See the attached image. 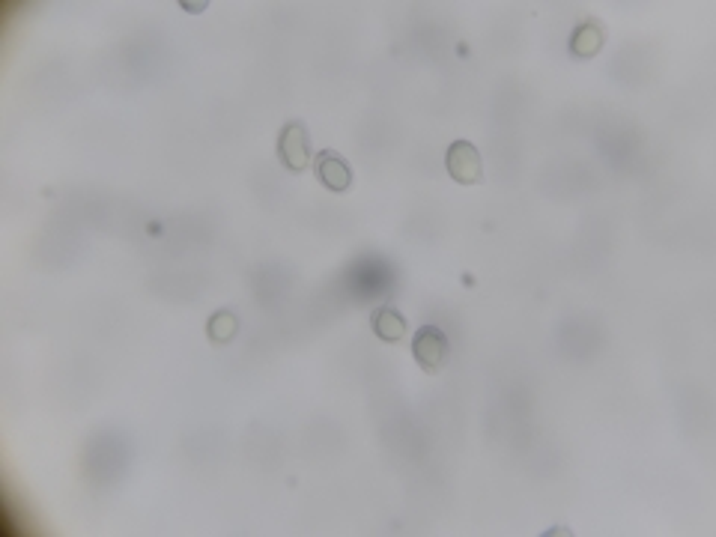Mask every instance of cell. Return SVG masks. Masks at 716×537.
<instances>
[{
    "label": "cell",
    "instance_id": "cell-4",
    "mask_svg": "<svg viewBox=\"0 0 716 537\" xmlns=\"http://www.w3.org/2000/svg\"><path fill=\"white\" fill-rule=\"evenodd\" d=\"M314 171H317V179H320L329 191H335V194H344V191L353 185V168H350V162H347L341 153H335V150H323V153L317 156V162H314Z\"/></svg>",
    "mask_w": 716,
    "mask_h": 537
},
{
    "label": "cell",
    "instance_id": "cell-7",
    "mask_svg": "<svg viewBox=\"0 0 716 537\" xmlns=\"http://www.w3.org/2000/svg\"><path fill=\"white\" fill-rule=\"evenodd\" d=\"M206 335L212 344H230L239 335V317L233 311H215L206 323Z\"/></svg>",
    "mask_w": 716,
    "mask_h": 537
},
{
    "label": "cell",
    "instance_id": "cell-3",
    "mask_svg": "<svg viewBox=\"0 0 716 537\" xmlns=\"http://www.w3.org/2000/svg\"><path fill=\"white\" fill-rule=\"evenodd\" d=\"M448 177L460 185H478L484 182V159L472 141H454L445 153Z\"/></svg>",
    "mask_w": 716,
    "mask_h": 537
},
{
    "label": "cell",
    "instance_id": "cell-6",
    "mask_svg": "<svg viewBox=\"0 0 716 537\" xmlns=\"http://www.w3.org/2000/svg\"><path fill=\"white\" fill-rule=\"evenodd\" d=\"M370 329H373V335H376L379 341H385V344H400V341H406V317H403L397 308H388V305L376 308L373 317H370Z\"/></svg>",
    "mask_w": 716,
    "mask_h": 537
},
{
    "label": "cell",
    "instance_id": "cell-5",
    "mask_svg": "<svg viewBox=\"0 0 716 537\" xmlns=\"http://www.w3.org/2000/svg\"><path fill=\"white\" fill-rule=\"evenodd\" d=\"M603 45H606V27H603V21H597V18L582 21V24L573 30V36H570V54L579 57V60L597 57Z\"/></svg>",
    "mask_w": 716,
    "mask_h": 537
},
{
    "label": "cell",
    "instance_id": "cell-1",
    "mask_svg": "<svg viewBox=\"0 0 716 537\" xmlns=\"http://www.w3.org/2000/svg\"><path fill=\"white\" fill-rule=\"evenodd\" d=\"M278 159L290 174H305L311 168V138L305 123L293 120L278 135Z\"/></svg>",
    "mask_w": 716,
    "mask_h": 537
},
{
    "label": "cell",
    "instance_id": "cell-2",
    "mask_svg": "<svg viewBox=\"0 0 716 537\" xmlns=\"http://www.w3.org/2000/svg\"><path fill=\"white\" fill-rule=\"evenodd\" d=\"M451 344L439 326H421L412 338V356L424 373H439L448 361Z\"/></svg>",
    "mask_w": 716,
    "mask_h": 537
}]
</instances>
